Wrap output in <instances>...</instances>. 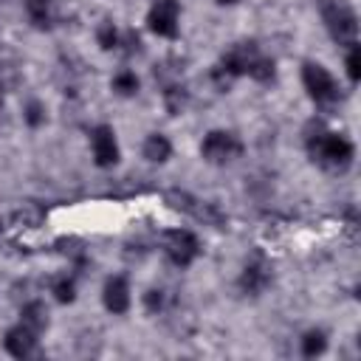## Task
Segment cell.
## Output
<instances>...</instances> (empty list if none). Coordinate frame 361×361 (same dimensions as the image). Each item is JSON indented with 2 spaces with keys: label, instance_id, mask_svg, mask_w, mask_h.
Wrapping results in <instances>:
<instances>
[{
  "label": "cell",
  "instance_id": "cell-1",
  "mask_svg": "<svg viewBox=\"0 0 361 361\" xmlns=\"http://www.w3.org/2000/svg\"><path fill=\"white\" fill-rule=\"evenodd\" d=\"M307 152L327 172H347L353 164V144L338 133L322 130V124H316V133L307 135Z\"/></svg>",
  "mask_w": 361,
  "mask_h": 361
},
{
  "label": "cell",
  "instance_id": "cell-2",
  "mask_svg": "<svg viewBox=\"0 0 361 361\" xmlns=\"http://www.w3.org/2000/svg\"><path fill=\"white\" fill-rule=\"evenodd\" d=\"M319 6H322L324 23H327V31L333 34V39L353 45L358 37V23H355V14L350 11V6L344 0H319Z\"/></svg>",
  "mask_w": 361,
  "mask_h": 361
},
{
  "label": "cell",
  "instance_id": "cell-3",
  "mask_svg": "<svg viewBox=\"0 0 361 361\" xmlns=\"http://www.w3.org/2000/svg\"><path fill=\"white\" fill-rule=\"evenodd\" d=\"M302 85L310 93V99L316 104H333L338 102V85L330 76V71L319 62H305L302 65Z\"/></svg>",
  "mask_w": 361,
  "mask_h": 361
},
{
  "label": "cell",
  "instance_id": "cell-4",
  "mask_svg": "<svg viewBox=\"0 0 361 361\" xmlns=\"http://www.w3.org/2000/svg\"><path fill=\"white\" fill-rule=\"evenodd\" d=\"M200 152H203V158H206L209 164H228V161L240 158L243 141H240L234 133H228V130H212V133L203 138Z\"/></svg>",
  "mask_w": 361,
  "mask_h": 361
},
{
  "label": "cell",
  "instance_id": "cell-5",
  "mask_svg": "<svg viewBox=\"0 0 361 361\" xmlns=\"http://www.w3.org/2000/svg\"><path fill=\"white\" fill-rule=\"evenodd\" d=\"M164 251H166L172 265L186 268L200 254V243L189 228H172V231L164 234Z\"/></svg>",
  "mask_w": 361,
  "mask_h": 361
},
{
  "label": "cell",
  "instance_id": "cell-6",
  "mask_svg": "<svg viewBox=\"0 0 361 361\" xmlns=\"http://www.w3.org/2000/svg\"><path fill=\"white\" fill-rule=\"evenodd\" d=\"M178 17H180V8H178V0H155L149 14H147V25L158 34V37H175L178 34Z\"/></svg>",
  "mask_w": 361,
  "mask_h": 361
},
{
  "label": "cell",
  "instance_id": "cell-7",
  "mask_svg": "<svg viewBox=\"0 0 361 361\" xmlns=\"http://www.w3.org/2000/svg\"><path fill=\"white\" fill-rule=\"evenodd\" d=\"M268 282H271V265H268V259L262 254H254L245 262L243 274H240V288H243V293L257 296V293H262L268 288Z\"/></svg>",
  "mask_w": 361,
  "mask_h": 361
},
{
  "label": "cell",
  "instance_id": "cell-8",
  "mask_svg": "<svg viewBox=\"0 0 361 361\" xmlns=\"http://www.w3.org/2000/svg\"><path fill=\"white\" fill-rule=\"evenodd\" d=\"M90 144H93V158L99 166H113L118 161V141H116L113 127L99 124L90 135Z\"/></svg>",
  "mask_w": 361,
  "mask_h": 361
},
{
  "label": "cell",
  "instance_id": "cell-9",
  "mask_svg": "<svg viewBox=\"0 0 361 361\" xmlns=\"http://www.w3.org/2000/svg\"><path fill=\"white\" fill-rule=\"evenodd\" d=\"M3 347H6L14 358H28V355H34V350H37V333H34V330H28V327L20 322L17 327L6 330Z\"/></svg>",
  "mask_w": 361,
  "mask_h": 361
},
{
  "label": "cell",
  "instance_id": "cell-10",
  "mask_svg": "<svg viewBox=\"0 0 361 361\" xmlns=\"http://www.w3.org/2000/svg\"><path fill=\"white\" fill-rule=\"evenodd\" d=\"M102 302L110 313H124L130 307V288H127V279L124 276H110L104 282V290H102Z\"/></svg>",
  "mask_w": 361,
  "mask_h": 361
},
{
  "label": "cell",
  "instance_id": "cell-11",
  "mask_svg": "<svg viewBox=\"0 0 361 361\" xmlns=\"http://www.w3.org/2000/svg\"><path fill=\"white\" fill-rule=\"evenodd\" d=\"M23 319V324L28 327V330H34L37 336L48 327V307L42 305V302H28V305H23V313H20Z\"/></svg>",
  "mask_w": 361,
  "mask_h": 361
},
{
  "label": "cell",
  "instance_id": "cell-12",
  "mask_svg": "<svg viewBox=\"0 0 361 361\" xmlns=\"http://www.w3.org/2000/svg\"><path fill=\"white\" fill-rule=\"evenodd\" d=\"M169 155H172V144H169L166 135L152 133V135L144 141V158H147V161H152V164H164Z\"/></svg>",
  "mask_w": 361,
  "mask_h": 361
},
{
  "label": "cell",
  "instance_id": "cell-13",
  "mask_svg": "<svg viewBox=\"0 0 361 361\" xmlns=\"http://www.w3.org/2000/svg\"><path fill=\"white\" fill-rule=\"evenodd\" d=\"M25 14L37 28H51V23H54L51 0H25Z\"/></svg>",
  "mask_w": 361,
  "mask_h": 361
},
{
  "label": "cell",
  "instance_id": "cell-14",
  "mask_svg": "<svg viewBox=\"0 0 361 361\" xmlns=\"http://www.w3.org/2000/svg\"><path fill=\"white\" fill-rule=\"evenodd\" d=\"M42 217H45V212H42L37 203H23V206L11 214V220H14L20 228H37V226L42 223Z\"/></svg>",
  "mask_w": 361,
  "mask_h": 361
},
{
  "label": "cell",
  "instance_id": "cell-15",
  "mask_svg": "<svg viewBox=\"0 0 361 361\" xmlns=\"http://www.w3.org/2000/svg\"><path fill=\"white\" fill-rule=\"evenodd\" d=\"M51 293H54L56 302H62V305L73 302V299H76V282H73V276H68V274L54 276V279H51Z\"/></svg>",
  "mask_w": 361,
  "mask_h": 361
},
{
  "label": "cell",
  "instance_id": "cell-16",
  "mask_svg": "<svg viewBox=\"0 0 361 361\" xmlns=\"http://www.w3.org/2000/svg\"><path fill=\"white\" fill-rule=\"evenodd\" d=\"M245 73H248L251 79H257V82H271V79H274V59L265 56V54H257V56L251 59V65H248Z\"/></svg>",
  "mask_w": 361,
  "mask_h": 361
},
{
  "label": "cell",
  "instance_id": "cell-17",
  "mask_svg": "<svg viewBox=\"0 0 361 361\" xmlns=\"http://www.w3.org/2000/svg\"><path fill=\"white\" fill-rule=\"evenodd\" d=\"M186 102H189L186 87H180V85H166V90H164V104H166V113L178 116V113L186 107Z\"/></svg>",
  "mask_w": 361,
  "mask_h": 361
},
{
  "label": "cell",
  "instance_id": "cell-18",
  "mask_svg": "<svg viewBox=\"0 0 361 361\" xmlns=\"http://www.w3.org/2000/svg\"><path fill=\"white\" fill-rule=\"evenodd\" d=\"M324 347H327V338H324L322 330H307V333L302 336V355H307V358L322 355Z\"/></svg>",
  "mask_w": 361,
  "mask_h": 361
},
{
  "label": "cell",
  "instance_id": "cell-19",
  "mask_svg": "<svg viewBox=\"0 0 361 361\" xmlns=\"http://www.w3.org/2000/svg\"><path fill=\"white\" fill-rule=\"evenodd\" d=\"M113 90L118 96H135L138 93V76L133 71H118L113 76Z\"/></svg>",
  "mask_w": 361,
  "mask_h": 361
},
{
  "label": "cell",
  "instance_id": "cell-20",
  "mask_svg": "<svg viewBox=\"0 0 361 361\" xmlns=\"http://www.w3.org/2000/svg\"><path fill=\"white\" fill-rule=\"evenodd\" d=\"M96 39H99L102 51H116V48H118V28H116L110 20H104V23L96 28Z\"/></svg>",
  "mask_w": 361,
  "mask_h": 361
},
{
  "label": "cell",
  "instance_id": "cell-21",
  "mask_svg": "<svg viewBox=\"0 0 361 361\" xmlns=\"http://www.w3.org/2000/svg\"><path fill=\"white\" fill-rule=\"evenodd\" d=\"M347 76H350V82H358V76H361V48H358V42H353L350 51H347Z\"/></svg>",
  "mask_w": 361,
  "mask_h": 361
},
{
  "label": "cell",
  "instance_id": "cell-22",
  "mask_svg": "<svg viewBox=\"0 0 361 361\" xmlns=\"http://www.w3.org/2000/svg\"><path fill=\"white\" fill-rule=\"evenodd\" d=\"M25 121H28L31 127L45 124V107H42L39 102H28V107H25Z\"/></svg>",
  "mask_w": 361,
  "mask_h": 361
},
{
  "label": "cell",
  "instance_id": "cell-23",
  "mask_svg": "<svg viewBox=\"0 0 361 361\" xmlns=\"http://www.w3.org/2000/svg\"><path fill=\"white\" fill-rule=\"evenodd\" d=\"M164 302H166V296H164V290H147L144 293V305H147V310L149 313H161L164 310Z\"/></svg>",
  "mask_w": 361,
  "mask_h": 361
},
{
  "label": "cell",
  "instance_id": "cell-24",
  "mask_svg": "<svg viewBox=\"0 0 361 361\" xmlns=\"http://www.w3.org/2000/svg\"><path fill=\"white\" fill-rule=\"evenodd\" d=\"M220 6H234V3H240V0H217Z\"/></svg>",
  "mask_w": 361,
  "mask_h": 361
},
{
  "label": "cell",
  "instance_id": "cell-25",
  "mask_svg": "<svg viewBox=\"0 0 361 361\" xmlns=\"http://www.w3.org/2000/svg\"><path fill=\"white\" fill-rule=\"evenodd\" d=\"M0 104H3V85H0Z\"/></svg>",
  "mask_w": 361,
  "mask_h": 361
},
{
  "label": "cell",
  "instance_id": "cell-26",
  "mask_svg": "<svg viewBox=\"0 0 361 361\" xmlns=\"http://www.w3.org/2000/svg\"><path fill=\"white\" fill-rule=\"evenodd\" d=\"M0 231H3V220H0Z\"/></svg>",
  "mask_w": 361,
  "mask_h": 361
}]
</instances>
